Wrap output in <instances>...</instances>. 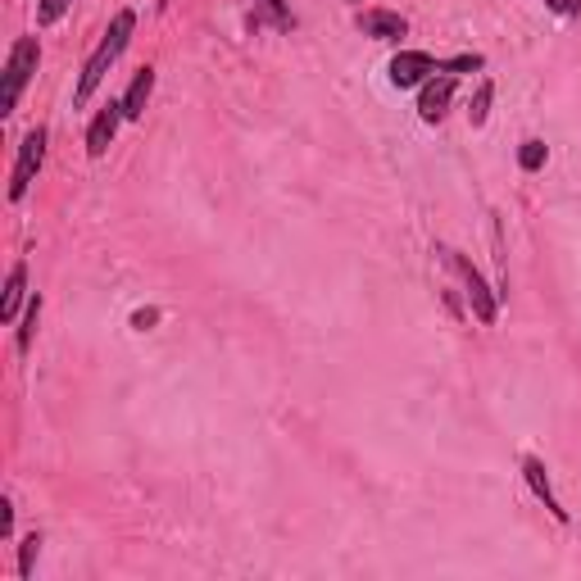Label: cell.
I'll return each instance as SVG.
<instances>
[{
  "label": "cell",
  "mask_w": 581,
  "mask_h": 581,
  "mask_svg": "<svg viewBox=\"0 0 581 581\" xmlns=\"http://www.w3.org/2000/svg\"><path fill=\"white\" fill-rule=\"evenodd\" d=\"M14 532V509L10 504H0V536H10Z\"/></svg>",
  "instance_id": "ffe728a7"
},
{
  "label": "cell",
  "mask_w": 581,
  "mask_h": 581,
  "mask_svg": "<svg viewBox=\"0 0 581 581\" xmlns=\"http://www.w3.org/2000/svg\"><path fill=\"white\" fill-rule=\"evenodd\" d=\"M155 323H159V309H137V314H132V327H141V332Z\"/></svg>",
  "instance_id": "d6986e66"
},
{
  "label": "cell",
  "mask_w": 581,
  "mask_h": 581,
  "mask_svg": "<svg viewBox=\"0 0 581 581\" xmlns=\"http://www.w3.org/2000/svg\"><path fill=\"white\" fill-rule=\"evenodd\" d=\"M359 32H364V37H377V41H395V37H404V32H409V23H404L400 14L368 10V14H359Z\"/></svg>",
  "instance_id": "9c48e42d"
},
{
  "label": "cell",
  "mask_w": 581,
  "mask_h": 581,
  "mask_svg": "<svg viewBox=\"0 0 581 581\" xmlns=\"http://www.w3.org/2000/svg\"><path fill=\"white\" fill-rule=\"evenodd\" d=\"M41 159H46V128H32L28 137H23L19 146V164H14V178H10V200H23L32 187V178H37Z\"/></svg>",
  "instance_id": "277c9868"
},
{
  "label": "cell",
  "mask_w": 581,
  "mask_h": 581,
  "mask_svg": "<svg viewBox=\"0 0 581 581\" xmlns=\"http://www.w3.org/2000/svg\"><path fill=\"white\" fill-rule=\"evenodd\" d=\"M23 291H28V268L14 264L10 268V282H5V300H0V323H14V318H19Z\"/></svg>",
  "instance_id": "30bf717a"
},
{
  "label": "cell",
  "mask_w": 581,
  "mask_h": 581,
  "mask_svg": "<svg viewBox=\"0 0 581 581\" xmlns=\"http://www.w3.org/2000/svg\"><path fill=\"white\" fill-rule=\"evenodd\" d=\"M454 100V78L450 73H436V78L423 82V96H418V114H423L427 123H441L445 109H450Z\"/></svg>",
  "instance_id": "8992f818"
},
{
  "label": "cell",
  "mask_w": 581,
  "mask_h": 581,
  "mask_svg": "<svg viewBox=\"0 0 581 581\" xmlns=\"http://www.w3.org/2000/svg\"><path fill=\"white\" fill-rule=\"evenodd\" d=\"M522 477H527V486H532V491L545 500V509H550L554 518H559V522H568V509H563V504L554 500L550 477H545V463H541V459H532V454H527V459H522Z\"/></svg>",
  "instance_id": "ba28073f"
},
{
  "label": "cell",
  "mask_w": 581,
  "mask_h": 581,
  "mask_svg": "<svg viewBox=\"0 0 581 581\" xmlns=\"http://www.w3.org/2000/svg\"><path fill=\"white\" fill-rule=\"evenodd\" d=\"M69 5H73V0H41V5H37V19L41 23H60L64 14H69Z\"/></svg>",
  "instance_id": "9a60e30c"
},
{
  "label": "cell",
  "mask_w": 581,
  "mask_h": 581,
  "mask_svg": "<svg viewBox=\"0 0 581 581\" xmlns=\"http://www.w3.org/2000/svg\"><path fill=\"white\" fill-rule=\"evenodd\" d=\"M445 264H450V268H454V277H459V282H463V296H468L473 314L482 318V323H495V296H491V291H486L482 273H477V268L459 255V250H445Z\"/></svg>",
  "instance_id": "3957f363"
},
{
  "label": "cell",
  "mask_w": 581,
  "mask_h": 581,
  "mask_svg": "<svg viewBox=\"0 0 581 581\" xmlns=\"http://www.w3.org/2000/svg\"><path fill=\"white\" fill-rule=\"evenodd\" d=\"M491 96H495V87H491V82H482V91H477L473 109H468V119H473V123H486V114H491Z\"/></svg>",
  "instance_id": "5bb4252c"
},
{
  "label": "cell",
  "mask_w": 581,
  "mask_h": 581,
  "mask_svg": "<svg viewBox=\"0 0 581 581\" xmlns=\"http://www.w3.org/2000/svg\"><path fill=\"white\" fill-rule=\"evenodd\" d=\"M463 69H482V55H459L454 64H441V73H463Z\"/></svg>",
  "instance_id": "e0dca14e"
},
{
  "label": "cell",
  "mask_w": 581,
  "mask_h": 581,
  "mask_svg": "<svg viewBox=\"0 0 581 581\" xmlns=\"http://www.w3.org/2000/svg\"><path fill=\"white\" fill-rule=\"evenodd\" d=\"M37 550H41V536H28V541H23V550H19V577H32Z\"/></svg>",
  "instance_id": "2e32d148"
},
{
  "label": "cell",
  "mask_w": 581,
  "mask_h": 581,
  "mask_svg": "<svg viewBox=\"0 0 581 581\" xmlns=\"http://www.w3.org/2000/svg\"><path fill=\"white\" fill-rule=\"evenodd\" d=\"M123 119H128V114H123V100H119V105L109 100V105L100 109L96 123L87 128V155H91V159H100V155L109 150V141H114V132H119V123H123Z\"/></svg>",
  "instance_id": "52a82bcc"
},
{
  "label": "cell",
  "mask_w": 581,
  "mask_h": 581,
  "mask_svg": "<svg viewBox=\"0 0 581 581\" xmlns=\"http://www.w3.org/2000/svg\"><path fill=\"white\" fill-rule=\"evenodd\" d=\"M37 318H41V300H32V305H28V318H23V327H19V350H32V336H37Z\"/></svg>",
  "instance_id": "4fadbf2b"
},
{
  "label": "cell",
  "mask_w": 581,
  "mask_h": 581,
  "mask_svg": "<svg viewBox=\"0 0 581 581\" xmlns=\"http://www.w3.org/2000/svg\"><path fill=\"white\" fill-rule=\"evenodd\" d=\"M132 28H137V14L132 10H119L114 14V23H109V32H105V41L96 46V55H91L87 64H82V78H78V105H87L91 100V91L105 82V73H109V64L119 60L123 55V46H128V37H132Z\"/></svg>",
  "instance_id": "6da1fadb"
},
{
  "label": "cell",
  "mask_w": 581,
  "mask_h": 581,
  "mask_svg": "<svg viewBox=\"0 0 581 581\" xmlns=\"http://www.w3.org/2000/svg\"><path fill=\"white\" fill-rule=\"evenodd\" d=\"M37 60H41L37 37H19V41H14L10 64H5V96H0V109H5V114H14V109H19V96H23V87L32 82V73H37Z\"/></svg>",
  "instance_id": "7a4b0ae2"
},
{
  "label": "cell",
  "mask_w": 581,
  "mask_h": 581,
  "mask_svg": "<svg viewBox=\"0 0 581 581\" xmlns=\"http://www.w3.org/2000/svg\"><path fill=\"white\" fill-rule=\"evenodd\" d=\"M264 10H273V19L282 23V28H286V23H291V19H286V10H282V0H264Z\"/></svg>",
  "instance_id": "44dd1931"
},
{
  "label": "cell",
  "mask_w": 581,
  "mask_h": 581,
  "mask_svg": "<svg viewBox=\"0 0 581 581\" xmlns=\"http://www.w3.org/2000/svg\"><path fill=\"white\" fill-rule=\"evenodd\" d=\"M554 14H563V19H572V14H581V0H545Z\"/></svg>",
  "instance_id": "ac0fdd59"
},
{
  "label": "cell",
  "mask_w": 581,
  "mask_h": 581,
  "mask_svg": "<svg viewBox=\"0 0 581 581\" xmlns=\"http://www.w3.org/2000/svg\"><path fill=\"white\" fill-rule=\"evenodd\" d=\"M150 91H155V69H141L137 78H132L128 96H123V114H128V119H141V114H146Z\"/></svg>",
  "instance_id": "8fae6325"
},
{
  "label": "cell",
  "mask_w": 581,
  "mask_h": 581,
  "mask_svg": "<svg viewBox=\"0 0 581 581\" xmlns=\"http://www.w3.org/2000/svg\"><path fill=\"white\" fill-rule=\"evenodd\" d=\"M518 164L527 168V173H536V168L545 164V141H522V150H518Z\"/></svg>",
  "instance_id": "7c38bea8"
},
{
  "label": "cell",
  "mask_w": 581,
  "mask_h": 581,
  "mask_svg": "<svg viewBox=\"0 0 581 581\" xmlns=\"http://www.w3.org/2000/svg\"><path fill=\"white\" fill-rule=\"evenodd\" d=\"M441 73V64L427 55V50H400L391 60V82L395 87H418V82H427V78H436Z\"/></svg>",
  "instance_id": "5b68a950"
}]
</instances>
